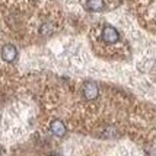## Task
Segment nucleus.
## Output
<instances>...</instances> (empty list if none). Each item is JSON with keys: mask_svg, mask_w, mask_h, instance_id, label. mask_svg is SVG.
Masks as SVG:
<instances>
[{"mask_svg": "<svg viewBox=\"0 0 156 156\" xmlns=\"http://www.w3.org/2000/svg\"><path fill=\"white\" fill-rule=\"evenodd\" d=\"M16 55H18V51H16L15 45H12V44H6L5 47L2 48V58L6 63L15 61L16 60Z\"/></svg>", "mask_w": 156, "mask_h": 156, "instance_id": "obj_2", "label": "nucleus"}, {"mask_svg": "<svg viewBox=\"0 0 156 156\" xmlns=\"http://www.w3.org/2000/svg\"><path fill=\"white\" fill-rule=\"evenodd\" d=\"M96 40H98V45L99 47H105V45H114L117 42H120L121 37L120 32L117 31L114 27L111 25H102L96 34Z\"/></svg>", "mask_w": 156, "mask_h": 156, "instance_id": "obj_1", "label": "nucleus"}, {"mask_svg": "<svg viewBox=\"0 0 156 156\" xmlns=\"http://www.w3.org/2000/svg\"><path fill=\"white\" fill-rule=\"evenodd\" d=\"M50 130L55 136H64L67 129H66V124L61 121V120H54V121H51V124H50Z\"/></svg>", "mask_w": 156, "mask_h": 156, "instance_id": "obj_3", "label": "nucleus"}]
</instances>
